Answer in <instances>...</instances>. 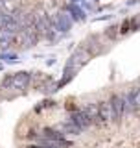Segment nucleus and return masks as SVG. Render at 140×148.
<instances>
[{
  "label": "nucleus",
  "instance_id": "nucleus-1",
  "mask_svg": "<svg viewBox=\"0 0 140 148\" xmlns=\"http://www.w3.org/2000/svg\"><path fill=\"white\" fill-rule=\"evenodd\" d=\"M30 80H31L30 72H17L15 76L7 78L6 83L11 87V89H26L28 83H30Z\"/></svg>",
  "mask_w": 140,
  "mask_h": 148
},
{
  "label": "nucleus",
  "instance_id": "nucleus-2",
  "mask_svg": "<svg viewBox=\"0 0 140 148\" xmlns=\"http://www.w3.org/2000/svg\"><path fill=\"white\" fill-rule=\"evenodd\" d=\"M70 122H74L79 130H85L90 126V122H92V119L88 117V113L85 109H79V111H74L72 113V117H70Z\"/></svg>",
  "mask_w": 140,
  "mask_h": 148
},
{
  "label": "nucleus",
  "instance_id": "nucleus-3",
  "mask_svg": "<svg viewBox=\"0 0 140 148\" xmlns=\"http://www.w3.org/2000/svg\"><path fill=\"white\" fill-rule=\"evenodd\" d=\"M111 108H113V119L114 120H120V119L124 117L125 108H127L125 98H124V96H113V98H111Z\"/></svg>",
  "mask_w": 140,
  "mask_h": 148
},
{
  "label": "nucleus",
  "instance_id": "nucleus-4",
  "mask_svg": "<svg viewBox=\"0 0 140 148\" xmlns=\"http://www.w3.org/2000/svg\"><path fill=\"white\" fill-rule=\"evenodd\" d=\"M54 22H55V28H57L59 32H68L70 26H72V21H70V17L67 13H57Z\"/></svg>",
  "mask_w": 140,
  "mask_h": 148
},
{
  "label": "nucleus",
  "instance_id": "nucleus-5",
  "mask_svg": "<svg viewBox=\"0 0 140 148\" xmlns=\"http://www.w3.org/2000/svg\"><path fill=\"white\" fill-rule=\"evenodd\" d=\"M125 104H127L129 109H138L140 108V89H133L131 92L127 95V98H125Z\"/></svg>",
  "mask_w": 140,
  "mask_h": 148
},
{
  "label": "nucleus",
  "instance_id": "nucleus-6",
  "mask_svg": "<svg viewBox=\"0 0 140 148\" xmlns=\"http://www.w3.org/2000/svg\"><path fill=\"white\" fill-rule=\"evenodd\" d=\"M113 119V108H111V102H101L100 104V120L101 122H109Z\"/></svg>",
  "mask_w": 140,
  "mask_h": 148
},
{
  "label": "nucleus",
  "instance_id": "nucleus-7",
  "mask_svg": "<svg viewBox=\"0 0 140 148\" xmlns=\"http://www.w3.org/2000/svg\"><path fill=\"white\" fill-rule=\"evenodd\" d=\"M68 13H72L74 18H77V21H83V18H85V9L79 8L77 4H74V2L68 6Z\"/></svg>",
  "mask_w": 140,
  "mask_h": 148
},
{
  "label": "nucleus",
  "instance_id": "nucleus-8",
  "mask_svg": "<svg viewBox=\"0 0 140 148\" xmlns=\"http://www.w3.org/2000/svg\"><path fill=\"white\" fill-rule=\"evenodd\" d=\"M63 130H65L67 133H72V135H79V132H81V130H79V128H77L74 122H65Z\"/></svg>",
  "mask_w": 140,
  "mask_h": 148
},
{
  "label": "nucleus",
  "instance_id": "nucleus-9",
  "mask_svg": "<svg viewBox=\"0 0 140 148\" xmlns=\"http://www.w3.org/2000/svg\"><path fill=\"white\" fill-rule=\"evenodd\" d=\"M2 58L6 59V61H15V59H17V56H15V54H11V56H2Z\"/></svg>",
  "mask_w": 140,
  "mask_h": 148
},
{
  "label": "nucleus",
  "instance_id": "nucleus-10",
  "mask_svg": "<svg viewBox=\"0 0 140 148\" xmlns=\"http://www.w3.org/2000/svg\"><path fill=\"white\" fill-rule=\"evenodd\" d=\"M28 148H48V146H44V145H33V146H28Z\"/></svg>",
  "mask_w": 140,
  "mask_h": 148
}]
</instances>
